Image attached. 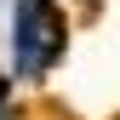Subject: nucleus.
<instances>
[{"label": "nucleus", "mask_w": 120, "mask_h": 120, "mask_svg": "<svg viewBox=\"0 0 120 120\" xmlns=\"http://www.w3.org/2000/svg\"><path fill=\"white\" fill-rule=\"evenodd\" d=\"M63 52V11L57 0H17L11 6V69L23 80H40Z\"/></svg>", "instance_id": "nucleus-1"}, {"label": "nucleus", "mask_w": 120, "mask_h": 120, "mask_svg": "<svg viewBox=\"0 0 120 120\" xmlns=\"http://www.w3.org/2000/svg\"><path fill=\"white\" fill-rule=\"evenodd\" d=\"M0 120H6V80H0Z\"/></svg>", "instance_id": "nucleus-2"}]
</instances>
